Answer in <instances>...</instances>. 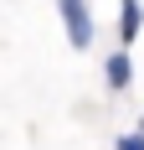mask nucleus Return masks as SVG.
Segmentation results:
<instances>
[{
    "label": "nucleus",
    "instance_id": "5",
    "mask_svg": "<svg viewBox=\"0 0 144 150\" xmlns=\"http://www.w3.org/2000/svg\"><path fill=\"white\" fill-rule=\"evenodd\" d=\"M139 135H144V119H139Z\"/></svg>",
    "mask_w": 144,
    "mask_h": 150
},
{
    "label": "nucleus",
    "instance_id": "4",
    "mask_svg": "<svg viewBox=\"0 0 144 150\" xmlns=\"http://www.w3.org/2000/svg\"><path fill=\"white\" fill-rule=\"evenodd\" d=\"M113 150H144V135H118Z\"/></svg>",
    "mask_w": 144,
    "mask_h": 150
},
{
    "label": "nucleus",
    "instance_id": "1",
    "mask_svg": "<svg viewBox=\"0 0 144 150\" xmlns=\"http://www.w3.org/2000/svg\"><path fill=\"white\" fill-rule=\"evenodd\" d=\"M57 16H62V31H67V42L77 47V52H87V47H93V36H98L87 0H57Z\"/></svg>",
    "mask_w": 144,
    "mask_h": 150
},
{
    "label": "nucleus",
    "instance_id": "2",
    "mask_svg": "<svg viewBox=\"0 0 144 150\" xmlns=\"http://www.w3.org/2000/svg\"><path fill=\"white\" fill-rule=\"evenodd\" d=\"M144 31V5L139 0H118V47H134Z\"/></svg>",
    "mask_w": 144,
    "mask_h": 150
},
{
    "label": "nucleus",
    "instance_id": "3",
    "mask_svg": "<svg viewBox=\"0 0 144 150\" xmlns=\"http://www.w3.org/2000/svg\"><path fill=\"white\" fill-rule=\"evenodd\" d=\"M103 78H108V88H113V93H124V88L134 83V62H129V52H124V47L103 62Z\"/></svg>",
    "mask_w": 144,
    "mask_h": 150
}]
</instances>
